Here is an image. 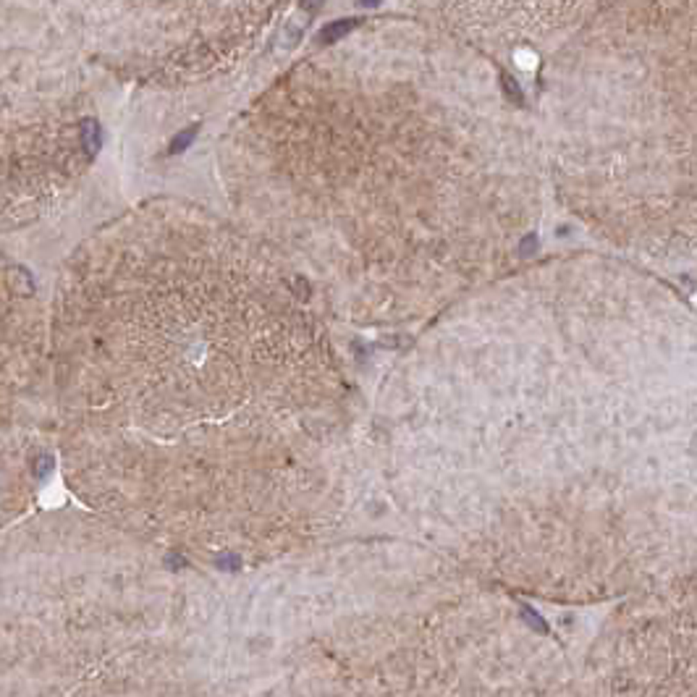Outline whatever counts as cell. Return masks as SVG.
<instances>
[{
    "label": "cell",
    "mask_w": 697,
    "mask_h": 697,
    "mask_svg": "<svg viewBox=\"0 0 697 697\" xmlns=\"http://www.w3.org/2000/svg\"><path fill=\"white\" fill-rule=\"evenodd\" d=\"M291 0H3V24L144 84L213 79L260 50Z\"/></svg>",
    "instance_id": "cell-2"
},
{
    "label": "cell",
    "mask_w": 697,
    "mask_h": 697,
    "mask_svg": "<svg viewBox=\"0 0 697 697\" xmlns=\"http://www.w3.org/2000/svg\"><path fill=\"white\" fill-rule=\"evenodd\" d=\"M404 13L443 26L491 55H551L611 0H396Z\"/></svg>",
    "instance_id": "cell-4"
},
{
    "label": "cell",
    "mask_w": 697,
    "mask_h": 697,
    "mask_svg": "<svg viewBox=\"0 0 697 697\" xmlns=\"http://www.w3.org/2000/svg\"><path fill=\"white\" fill-rule=\"evenodd\" d=\"M608 661L619 692L697 695V572L629 603Z\"/></svg>",
    "instance_id": "cell-3"
},
{
    "label": "cell",
    "mask_w": 697,
    "mask_h": 697,
    "mask_svg": "<svg viewBox=\"0 0 697 697\" xmlns=\"http://www.w3.org/2000/svg\"><path fill=\"white\" fill-rule=\"evenodd\" d=\"M556 171L629 244L697 250V0H611L548 55Z\"/></svg>",
    "instance_id": "cell-1"
}]
</instances>
